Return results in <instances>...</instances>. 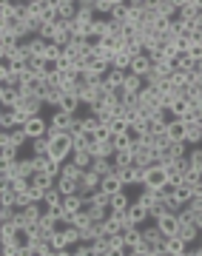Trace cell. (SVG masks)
Segmentation results:
<instances>
[{
  "label": "cell",
  "instance_id": "cell-20",
  "mask_svg": "<svg viewBox=\"0 0 202 256\" xmlns=\"http://www.w3.org/2000/svg\"><path fill=\"white\" fill-rule=\"evenodd\" d=\"M26 43H28V52H32V57H43V60H46V48H48V40H43V37H40V34H34V37H28Z\"/></svg>",
  "mask_w": 202,
  "mask_h": 256
},
{
  "label": "cell",
  "instance_id": "cell-29",
  "mask_svg": "<svg viewBox=\"0 0 202 256\" xmlns=\"http://www.w3.org/2000/svg\"><path fill=\"white\" fill-rule=\"evenodd\" d=\"M3 134H9L12 146H18V148H23V146H26V142H32V140H28V134H26V128H23V126L12 128V131H3Z\"/></svg>",
  "mask_w": 202,
  "mask_h": 256
},
{
  "label": "cell",
  "instance_id": "cell-41",
  "mask_svg": "<svg viewBox=\"0 0 202 256\" xmlns=\"http://www.w3.org/2000/svg\"><path fill=\"white\" fill-rule=\"evenodd\" d=\"M111 68H117V72H128V68H131V57L126 54V52H120V54L114 57V63H111Z\"/></svg>",
  "mask_w": 202,
  "mask_h": 256
},
{
  "label": "cell",
  "instance_id": "cell-16",
  "mask_svg": "<svg viewBox=\"0 0 202 256\" xmlns=\"http://www.w3.org/2000/svg\"><path fill=\"white\" fill-rule=\"evenodd\" d=\"M18 108L23 111V114H28V117H37V114L43 111V100H40V97H20Z\"/></svg>",
  "mask_w": 202,
  "mask_h": 256
},
{
  "label": "cell",
  "instance_id": "cell-17",
  "mask_svg": "<svg viewBox=\"0 0 202 256\" xmlns=\"http://www.w3.org/2000/svg\"><path fill=\"white\" fill-rule=\"evenodd\" d=\"M100 191H106L108 196H114V194H120V191H126V185H122V180L117 176V171H114V174H108V176H102Z\"/></svg>",
  "mask_w": 202,
  "mask_h": 256
},
{
  "label": "cell",
  "instance_id": "cell-49",
  "mask_svg": "<svg viewBox=\"0 0 202 256\" xmlns=\"http://www.w3.org/2000/svg\"><path fill=\"white\" fill-rule=\"evenodd\" d=\"M188 57H191L194 63H200V60H202V40H196V43L188 48Z\"/></svg>",
  "mask_w": 202,
  "mask_h": 256
},
{
  "label": "cell",
  "instance_id": "cell-18",
  "mask_svg": "<svg viewBox=\"0 0 202 256\" xmlns=\"http://www.w3.org/2000/svg\"><path fill=\"white\" fill-rule=\"evenodd\" d=\"M20 102V88H12V86H0V106L3 108H12Z\"/></svg>",
  "mask_w": 202,
  "mask_h": 256
},
{
  "label": "cell",
  "instance_id": "cell-33",
  "mask_svg": "<svg viewBox=\"0 0 202 256\" xmlns=\"http://www.w3.org/2000/svg\"><path fill=\"white\" fill-rule=\"evenodd\" d=\"M108 128H111V137H120V134H128L131 131V122L126 117H114L108 122Z\"/></svg>",
  "mask_w": 202,
  "mask_h": 256
},
{
  "label": "cell",
  "instance_id": "cell-32",
  "mask_svg": "<svg viewBox=\"0 0 202 256\" xmlns=\"http://www.w3.org/2000/svg\"><path fill=\"white\" fill-rule=\"evenodd\" d=\"M174 200L182 205V208H188L191 205V200H194V185H180L174 191Z\"/></svg>",
  "mask_w": 202,
  "mask_h": 256
},
{
  "label": "cell",
  "instance_id": "cell-2",
  "mask_svg": "<svg viewBox=\"0 0 202 256\" xmlns=\"http://www.w3.org/2000/svg\"><path fill=\"white\" fill-rule=\"evenodd\" d=\"M168 185V168L166 165H148L142 171V185L140 188H151V191H160Z\"/></svg>",
  "mask_w": 202,
  "mask_h": 256
},
{
  "label": "cell",
  "instance_id": "cell-46",
  "mask_svg": "<svg viewBox=\"0 0 202 256\" xmlns=\"http://www.w3.org/2000/svg\"><path fill=\"white\" fill-rule=\"evenodd\" d=\"M28 200L32 202H37V205H43V196H46V191H43V188H37V185H28Z\"/></svg>",
  "mask_w": 202,
  "mask_h": 256
},
{
  "label": "cell",
  "instance_id": "cell-44",
  "mask_svg": "<svg viewBox=\"0 0 202 256\" xmlns=\"http://www.w3.org/2000/svg\"><path fill=\"white\" fill-rule=\"evenodd\" d=\"M174 68H176V72H191V68H194V60H191L188 54H180V57H176V63H174Z\"/></svg>",
  "mask_w": 202,
  "mask_h": 256
},
{
  "label": "cell",
  "instance_id": "cell-26",
  "mask_svg": "<svg viewBox=\"0 0 202 256\" xmlns=\"http://www.w3.org/2000/svg\"><path fill=\"white\" fill-rule=\"evenodd\" d=\"M54 188L63 194V196H74V194H80V191H77V180H72V176H57Z\"/></svg>",
  "mask_w": 202,
  "mask_h": 256
},
{
  "label": "cell",
  "instance_id": "cell-50",
  "mask_svg": "<svg viewBox=\"0 0 202 256\" xmlns=\"http://www.w3.org/2000/svg\"><path fill=\"white\" fill-rule=\"evenodd\" d=\"M54 256H74V248H66V250H54Z\"/></svg>",
  "mask_w": 202,
  "mask_h": 256
},
{
  "label": "cell",
  "instance_id": "cell-48",
  "mask_svg": "<svg viewBox=\"0 0 202 256\" xmlns=\"http://www.w3.org/2000/svg\"><path fill=\"white\" fill-rule=\"evenodd\" d=\"M94 140H97V142H108V140H111V128L108 126H100L97 131H94Z\"/></svg>",
  "mask_w": 202,
  "mask_h": 256
},
{
  "label": "cell",
  "instance_id": "cell-39",
  "mask_svg": "<svg viewBox=\"0 0 202 256\" xmlns=\"http://www.w3.org/2000/svg\"><path fill=\"white\" fill-rule=\"evenodd\" d=\"M28 148H32V156H43V154H48V137L32 140V142H28Z\"/></svg>",
  "mask_w": 202,
  "mask_h": 256
},
{
  "label": "cell",
  "instance_id": "cell-38",
  "mask_svg": "<svg viewBox=\"0 0 202 256\" xmlns=\"http://www.w3.org/2000/svg\"><path fill=\"white\" fill-rule=\"evenodd\" d=\"M100 126H102V122L94 117V114H86V117H80V128H83L86 134H94V131H97Z\"/></svg>",
  "mask_w": 202,
  "mask_h": 256
},
{
  "label": "cell",
  "instance_id": "cell-28",
  "mask_svg": "<svg viewBox=\"0 0 202 256\" xmlns=\"http://www.w3.org/2000/svg\"><path fill=\"white\" fill-rule=\"evenodd\" d=\"M48 245L54 248V250H66V248H72V242H68V236H66V230H63V225L52 234V239H48Z\"/></svg>",
  "mask_w": 202,
  "mask_h": 256
},
{
  "label": "cell",
  "instance_id": "cell-45",
  "mask_svg": "<svg viewBox=\"0 0 202 256\" xmlns=\"http://www.w3.org/2000/svg\"><path fill=\"white\" fill-rule=\"evenodd\" d=\"M196 182H200V168L188 165V168H185V182L182 185H196Z\"/></svg>",
  "mask_w": 202,
  "mask_h": 256
},
{
  "label": "cell",
  "instance_id": "cell-5",
  "mask_svg": "<svg viewBox=\"0 0 202 256\" xmlns=\"http://www.w3.org/2000/svg\"><path fill=\"white\" fill-rule=\"evenodd\" d=\"M176 18L182 23H194L200 18V0H180V14Z\"/></svg>",
  "mask_w": 202,
  "mask_h": 256
},
{
  "label": "cell",
  "instance_id": "cell-11",
  "mask_svg": "<svg viewBox=\"0 0 202 256\" xmlns=\"http://www.w3.org/2000/svg\"><path fill=\"white\" fill-rule=\"evenodd\" d=\"M174 236H180L182 242H188V245H194V242H196V239L202 236V230L196 228L194 222H180V228H176V234H174Z\"/></svg>",
  "mask_w": 202,
  "mask_h": 256
},
{
  "label": "cell",
  "instance_id": "cell-42",
  "mask_svg": "<svg viewBox=\"0 0 202 256\" xmlns=\"http://www.w3.org/2000/svg\"><path fill=\"white\" fill-rule=\"evenodd\" d=\"M80 174H83V168H77L72 160H66V162H63V171H60V176H72V180H80Z\"/></svg>",
  "mask_w": 202,
  "mask_h": 256
},
{
  "label": "cell",
  "instance_id": "cell-13",
  "mask_svg": "<svg viewBox=\"0 0 202 256\" xmlns=\"http://www.w3.org/2000/svg\"><path fill=\"white\" fill-rule=\"evenodd\" d=\"M117 176L122 180V185H126V188H131V185H142V171H140V168H134V165H128V168H120Z\"/></svg>",
  "mask_w": 202,
  "mask_h": 256
},
{
  "label": "cell",
  "instance_id": "cell-21",
  "mask_svg": "<svg viewBox=\"0 0 202 256\" xmlns=\"http://www.w3.org/2000/svg\"><path fill=\"white\" fill-rule=\"evenodd\" d=\"M66 54L72 57V60H83L86 54H92L88 46H86V40H72L68 46H66Z\"/></svg>",
  "mask_w": 202,
  "mask_h": 256
},
{
  "label": "cell",
  "instance_id": "cell-14",
  "mask_svg": "<svg viewBox=\"0 0 202 256\" xmlns=\"http://www.w3.org/2000/svg\"><path fill=\"white\" fill-rule=\"evenodd\" d=\"M151 68H154V66H151V57H148V54H140V57H134V60H131V68H128V72L146 80L148 74H151Z\"/></svg>",
  "mask_w": 202,
  "mask_h": 256
},
{
  "label": "cell",
  "instance_id": "cell-40",
  "mask_svg": "<svg viewBox=\"0 0 202 256\" xmlns=\"http://www.w3.org/2000/svg\"><path fill=\"white\" fill-rule=\"evenodd\" d=\"M134 162V154H131V151H117V154H114V168H128V165Z\"/></svg>",
  "mask_w": 202,
  "mask_h": 256
},
{
  "label": "cell",
  "instance_id": "cell-10",
  "mask_svg": "<svg viewBox=\"0 0 202 256\" xmlns=\"http://www.w3.org/2000/svg\"><path fill=\"white\" fill-rule=\"evenodd\" d=\"M63 88L60 86H43V92H40V100H43V106H52V108H57L60 106V100H63Z\"/></svg>",
  "mask_w": 202,
  "mask_h": 256
},
{
  "label": "cell",
  "instance_id": "cell-36",
  "mask_svg": "<svg viewBox=\"0 0 202 256\" xmlns=\"http://www.w3.org/2000/svg\"><path fill=\"white\" fill-rule=\"evenodd\" d=\"M128 0H117V6H114V12H111V20H117V23H122L126 26V20H128Z\"/></svg>",
  "mask_w": 202,
  "mask_h": 256
},
{
  "label": "cell",
  "instance_id": "cell-30",
  "mask_svg": "<svg viewBox=\"0 0 202 256\" xmlns=\"http://www.w3.org/2000/svg\"><path fill=\"white\" fill-rule=\"evenodd\" d=\"M83 202H86V196H83V194H74V196H66V200H63L66 214H80V210H83Z\"/></svg>",
  "mask_w": 202,
  "mask_h": 256
},
{
  "label": "cell",
  "instance_id": "cell-1",
  "mask_svg": "<svg viewBox=\"0 0 202 256\" xmlns=\"http://www.w3.org/2000/svg\"><path fill=\"white\" fill-rule=\"evenodd\" d=\"M48 154H52V160H57V162L72 160V154H74L72 134H60V131H52V128H48Z\"/></svg>",
  "mask_w": 202,
  "mask_h": 256
},
{
  "label": "cell",
  "instance_id": "cell-27",
  "mask_svg": "<svg viewBox=\"0 0 202 256\" xmlns=\"http://www.w3.org/2000/svg\"><path fill=\"white\" fill-rule=\"evenodd\" d=\"M32 185H37V188L48 191V188H54V185H57V176H52L48 171H37V174L32 176Z\"/></svg>",
  "mask_w": 202,
  "mask_h": 256
},
{
  "label": "cell",
  "instance_id": "cell-31",
  "mask_svg": "<svg viewBox=\"0 0 202 256\" xmlns=\"http://www.w3.org/2000/svg\"><path fill=\"white\" fill-rule=\"evenodd\" d=\"M72 162L77 165V168L88 171V168L94 165V156H92V151H74V154H72Z\"/></svg>",
  "mask_w": 202,
  "mask_h": 256
},
{
  "label": "cell",
  "instance_id": "cell-8",
  "mask_svg": "<svg viewBox=\"0 0 202 256\" xmlns=\"http://www.w3.org/2000/svg\"><path fill=\"white\" fill-rule=\"evenodd\" d=\"M154 9L160 18L166 20H174L180 14V0H154Z\"/></svg>",
  "mask_w": 202,
  "mask_h": 256
},
{
  "label": "cell",
  "instance_id": "cell-3",
  "mask_svg": "<svg viewBox=\"0 0 202 256\" xmlns=\"http://www.w3.org/2000/svg\"><path fill=\"white\" fill-rule=\"evenodd\" d=\"M77 120H80V114H68V111L54 108L52 117H48V128H52V131H60V134H68V131L77 126Z\"/></svg>",
  "mask_w": 202,
  "mask_h": 256
},
{
  "label": "cell",
  "instance_id": "cell-43",
  "mask_svg": "<svg viewBox=\"0 0 202 256\" xmlns=\"http://www.w3.org/2000/svg\"><path fill=\"white\" fill-rule=\"evenodd\" d=\"M168 214V208L166 205H162V202H154V205H151V208H148V220H160V216H166Z\"/></svg>",
  "mask_w": 202,
  "mask_h": 256
},
{
  "label": "cell",
  "instance_id": "cell-6",
  "mask_svg": "<svg viewBox=\"0 0 202 256\" xmlns=\"http://www.w3.org/2000/svg\"><path fill=\"white\" fill-rule=\"evenodd\" d=\"M166 134H168L171 142H185V140H188V122H185V120H171Z\"/></svg>",
  "mask_w": 202,
  "mask_h": 256
},
{
  "label": "cell",
  "instance_id": "cell-34",
  "mask_svg": "<svg viewBox=\"0 0 202 256\" xmlns=\"http://www.w3.org/2000/svg\"><path fill=\"white\" fill-rule=\"evenodd\" d=\"M92 171H97L100 176H108V174H114L117 168H114V160H102V156H97L94 165H92Z\"/></svg>",
  "mask_w": 202,
  "mask_h": 256
},
{
  "label": "cell",
  "instance_id": "cell-9",
  "mask_svg": "<svg viewBox=\"0 0 202 256\" xmlns=\"http://www.w3.org/2000/svg\"><path fill=\"white\" fill-rule=\"evenodd\" d=\"M57 12H60V20L72 23V20H77V14H80V3H77V0H57Z\"/></svg>",
  "mask_w": 202,
  "mask_h": 256
},
{
  "label": "cell",
  "instance_id": "cell-12",
  "mask_svg": "<svg viewBox=\"0 0 202 256\" xmlns=\"http://www.w3.org/2000/svg\"><path fill=\"white\" fill-rule=\"evenodd\" d=\"M156 228L162 230V234H166V236H174L176 234V228H180V216H176V214H171V210H168L166 216H160V220L154 222Z\"/></svg>",
  "mask_w": 202,
  "mask_h": 256
},
{
  "label": "cell",
  "instance_id": "cell-47",
  "mask_svg": "<svg viewBox=\"0 0 202 256\" xmlns=\"http://www.w3.org/2000/svg\"><path fill=\"white\" fill-rule=\"evenodd\" d=\"M188 162H191L194 168H200V171H202V146H200V148H191V151H188Z\"/></svg>",
  "mask_w": 202,
  "mask_h": 256
},
{
  "label": "cell",
  "instance_id": "cell-22",
  "mask_svg": "<svg viewBox=\"0 0 202 256\" xmlns=\"http://www.w3.org/2000/svg\"><path fill=\"white\" fill-rule=\"evenodd\" d=\"M126 77H128V72H117V68H108V74H106V88H120V86H126Z\"/></svg>",
  "mask_w": 202,
  "mask_h": 256
},
{
  "label": "cell",
  "instance_id": "cell-7",
  "mask_svg": "<svg viewBox=\"0 0 202 256\" xmlns=\"http://www.w3.org/2000/svg\"><path fill=\"white\" fill-rule=\"evenodd\" d=\"M18 151H20V148L12 146L9 134H0V162H18V160H20Z\"/></svg>",
  "mask_w": 202,
  "mask_h": 256
},
{
  "label": "cell",
  "instance_id": "cell-19",
  "mask_svg": "<svg viewBox=\"0 0 202 256\" xmlns=\"http://www.w3.org/2000/svg\"><path fill=\"white\" fill-rule=\"evenodd\" d=\"M188 111H191V100H188V97H176L174 106L168 108V114H171V120H185Z\"/></svg>",
  "mask_w": 202,
  "mask_h": 256
},
{
  "label": "cell",
  "instance_id": "cell-4",
  "mask_svg": "<svg viewBox=\"0 0 202 256\" xmlns=\"http://www.w3.org/2000/svg\"><path fill=\"white\" fill-rule=\"evenodd\" d=\"M26 134H28V140H40V137H48V120L43 117V114H37V117H32L26 122Z\"/></svg>",
  "mask_w": 202,
  "mask_h": 256
},
{
  "label": "cell",
  "instance_id": "cell-37",
  "mask_svg": "<svg viewBox=\"0 0 202 256\" xmlns=\"http://www.w3.org/2000/svg\"><path fill=\"white\" fill-rule=\"evenodd\" d=\"M114 6H117V0H97L94 3V12H97V18H111Z\"/></svg>",
  "mask_w": 202,
  "mask_h": 256
},
{
  "label": "cell",
  "instance_id": "cell-15",
  "mask_svg": "<svg viewBox=\"0 0 202 256\" xmlns=\"http://www.w3.org/2000/svg\"><path fill=\"white\" fill-rule=\"evenodd\" d=\"M128 220H131V225H137V228H142L146 225V220H148V208L142 205V202H131V208H128Z\"/></svg>",
  "mask_w": 202,
  "mask_h": 256
},
{
  "label": "cell",
  "instance_id": "cell-24",
  "mask_svg": "<svg viewBox=\"0 0 202 256\" xmlns=\"http://www.w3.org/2000/svg\"><path fill=\"white\" fill-rule=\"evenodd\" d=\"M60 111H68V114H77V111L83 108V102H80V97L77 94H63V100H60V106H57Z\"/></svg>",
  "mask_w": 202,
  "mask_h": 256
},
{
  "label": "cell",
  "instance_id": "cell-35",
  "mask_svg": "<svg viewBox=\"0 0 202 256\" xmlns=\"http://www.w3.org/2000/svg\"><path fill=\"white\" fill-rule=\"evenodd\" d=\"M63 194L57 191V188H48L46 191V196H43V208H60V205H63Z\"/></svg>",
  "mask_w": 202,
  "mask_h": 256
},
{
  "label": "cell",
  "instance_id": "cell-25",
  "mask_svg": "<svg viewBox=\"0 0 202 256\" xmlns=\"http://www.w3.org/2000/svg\"><path fill=\"white\" fill-rule=\"evenodd\" d=\"M188 248H191V245H188V242H182L180 236H168L166 239V250L171 256H185V250H188Z\"/></svg>",
  "mask_w": 202,
  "mask_h": 256
},
{
  "label": "cell",
  "instance_id": "cell-23",
  "mask_svg": "<svg viewBox=\"0 0 202 256\" xmlns=\"http://www.w3.org/2000/svg\"><path fill=\"white\" fill-rule=\"evenodd\" d=\"M131 208V200H128V194L126 191H120L111 196V214H126V210Z\"/></svg>",
  "mask_w": 202,
  "mask_h": 256
}]
</instances>
